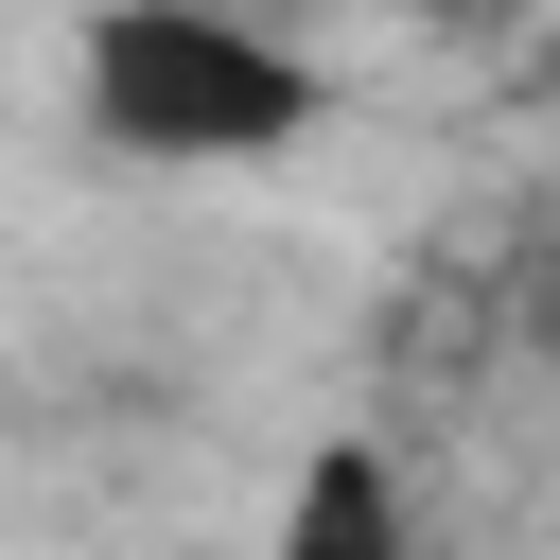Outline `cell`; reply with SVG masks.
Segmentation results:
<instances>
[{
	"instance_id": "cell-3",
	"label": "cell",
	"mask_w": 560,
	"mask_h": 560,
	"mask_svg": "<svg viewBox=\"0 0 560 560\" xmlns=\"http://www.w3.org/2000/svg\"><path fill=\"white\" fill-rule=\"evenodd\" d=\"M542 88H560V52H542Z\"/></svg>"
},
{
	"instance_id": "cell-2",
	"label": "cell",
	"mask_w": 560,
	"mask_h": 560,
	"mask_svg": "<svg viewBox=\"0 0 560 560\" xmlns=\"http://www.w3.org/2000/svg\"><path fill=\"white\" fill-rule=\"evenodd\" d=\"M280 560H420L402 455H385V438H315V455L280 472Z\"/></svg>"
},
{
	"instance_id": "cell-1",
	"label": "cell",
	"mask_w": 560,
	"mask_h": 560,
	"mask_svg": "<svg viewBox=\"0 0 560 560\" xmlns=\"http://www.w3.org/2000/svg\"><path fill=\"white\" fill-rule=\"evenodd\" d=\"M70 88L122 158H280L315 140V52L245 35V18H192V0H140V18H88L70 35Z\"/></svg>"
}]
</instances>
